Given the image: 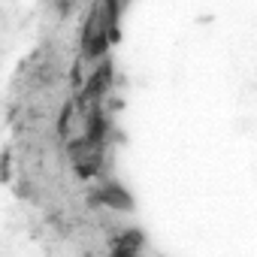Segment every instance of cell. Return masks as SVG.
<instances>
[{
  "label": "cell",
  "instance_id": "6da1fadb",
  "mask_svg": "<svg viewBox=\"0 0 257 257\" xmlns=\"http://www.w3.org/2000/svg\"><path fill=\"white\" fill-rule=\"evenodd\" d=\"M109 85H112V61L103 58V61L97 64V70L88 73V82H85V91H82L85 103H97V100L109 91Z\"/></svg>",
  "mask_w": 257,
  "mask_h": 257
},
{
  "label": "cell",
  "instance_id": "7a4b0ae2",
  "mask_svg": "<svg viewBox=\"0 0 257 257\" xmlns=\"http://www.w3.org/2000/svg\"><path fill=\"white\" fill-rule=\"evenodd\" d=\"M94 203H103V206L118 209V212H131V209H134V197L127 194L121 185H106L103 191H97Z\"/></svg>",
  "mask_w": 257,
  "mask_h": 257
},
{
  "label": "cell",
  "instance_id": "3957f363",
  "mask_svg": "<svg viewBox=\"0 0 257 257\" xmlns=\"http://www.w3.org/2000/svg\"><path fill=\"white\" fill-rule=\"evenodd\" d=\"M106 131H109V124H106V118H103L97 109L85 112V143H88V146L97 149V146L106 140Z\"/></svg>",
  "mask_w": 257,
  "mask_h": 257
},
{
  "label": "cell",
  "instance_id": "277c9868",
  "mask_svg": "<svg viewBox=\"0 0 257 257\" xmlns=\"http://www.w3.org/2000/svg\"><path fill=\"white\" fill-rule=\"evenodd\" d=\"M146 245V236L140 233V230H127V233H121L118 239H115V248H124V251H140Z\"/></svg>",
  "mask_w": 257,
  "mask_h": 257
},
{
  "label": "cell",
  "instance_id": "5b68a950",
  "mask_svg": "<svg viewBox=\"0 0 257 257\" xmlns=\"http://www.w3.org/2000/svg\"><path fill=\"white\" fill-rule=\"evenodd\" d=\"M76 176L79 179H94L97 176V161H76Z\"/></svg>",
  "mask_w": 257,
  "mask_h": 257
},
{
  "label": "cell",
  "instance_id": "8992f818",
  "mask_svg": "<svg viewBox=\"0 0 257 257\" xmlns=\"http://www.w3.org/2000/svg\"><path fill=\"white\" fill-rule=\"evenodd\" d=\"M73 109H76V106H73V103H67V106H64V112H61V118H58V134H61V137L70 131V118H73Z\"/></svg>",
  "mask_w": 257,
  "mask_h": 257
},
{
  "label": "cell",
  "instance_id": "52a82bcc",
  "mask_svg": "<svg viewBox=\"0 0 257 257\" xmlns=\"http://www.w3.org/2000/svg\"><path fill=\"white\" fill-rule=\"evenodd\" d=\"M7 170H10V155H0V179H7Z\"/></svg>",
  "mask_w": 257,
  "mask_h": 257
},
{
  "label": "cell",
  "instance_id": "ba28073f",
  "mask_svg": "<svg viewBox=\"0 0 257 257\" xmlns=\"http://www.w3.org/2000/svg\"><path fill=\"white\" fill-rule=\"evenodd\" d=\"M112 257H137V254H134V251H124V248H115V245H112Z\"/></svg>",
  "mask_w": 257,
  "mask_h": 257
}]
</instances>
